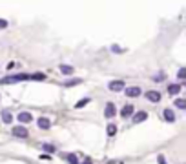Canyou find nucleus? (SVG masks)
Returning <instances> with one entry per match:
<instances>
[{"instance_id": "nucleus-21", "label": "nucleus", "mask_w": 186, "mask_h": 164, "mask_svg": "<svg viewBox=\"0 0 186 164\" xmlns=\"http://www.w3.org/2000/svg\"><path fill=\"white\" fill-rule=\"evenodd\" d=\"M164 79H166V75H164L162 71H159V73H157L155 77H153V80H155V82H162Z\"/></svg>"}, {"instance_id": "nucleus-14", "label": "nucleus", "mask_w": 186, "mask_h": 164, "mask_svg": "<svg viewBox=\"0 0 186 164\" xmlns=\"http://www.w3.org/2000/svg\"><path fill=\"white\" fill-rule=\"evenodd\" d=\"M181 87H182L181 84H170V86H168V93H170V95H177V93L181 91Z\"/></svg>"}, {"instance_id": "nucleus-26", "label": "nucleus", "mask_w": 186, "mask_h": 164, "mask_svg": "<svg viewBox=\"0 0 186 164\" xmlns=\"http://www.w3.org/2000/svg\"><path fill=\"white\" fill-rule=\"evenodd\" d=\"M82 164H91V160H90V159H86V160H84Z\"/></svg>"}, {"instance_id": "nucleus-12", "label": "nucleus", "mask_w": 186, "mask_h": 164, "mask_svg": "<svg viewBox=\"0 0 186 164\" xmlns=\"http://www.w3.org/2000/svg\"><path fill=\"white\" fill-rule=\"evenodd\" d=\"M59 68H60V73L62 75H73V66H68V64H60L59 66Z\"/></svg>"}, {"instance_id": "nucleus-6", "label": "nucleus", "mask_w": 186, "mask_h": 164, "mask_svg": "<svg viewBox=\"0 0 186 164\" xmlns=\"http://www.w3.org/2000/svg\"><path fill=\"white\" fill-rule=\"evenodd\" d=\"M37 126H38V129H49L51 128V120L48 117H38L37 118Z\"/></svg>"}, {"instance_id": "nucleus-24", "label": "nucleus", "mask_w": 186, "mask_h": 164, "mask_svg": "<svg viewBox=\"0 0 186 164\" xmlns=\"http://www.w3.org/2000/svg\"><path fill=\"white\" fill-rule=\"evenodd\" d=\"M157 160H159V164H166V160H164V157H162V155H159V157H157Z\"/></svg>"}, {"instance_id": "nucleus-15", "label": "nucleus", "mask_w": 186, "mask_h": 164, "mask_svg": "<svg viewBox=\"0 0 186 164\" xmlns=\"http://www.w3.org/2000/svg\"><path fill=\"white\" fill-rule=\"evenodd\" d=\"M106 133H108V137H113V135L117 133V126H115L113 122H109L108 128H106Z\"/></svg>"}, {"instance_id": "nucleus-23", "label": "nucleus", "mask_w": 186, "mask_h": 164, "mask_svg": "<svg viewBox=\"0 0 186 164\" xmlns=\"http://www.w3.org/2000/svg\"><path fill=\"white\" fill-rule=\"evenodd\" d=\"M6 27H7V20L0 18V29H6Z\"/></svg>"}, {"instance_id": "nucleus-4", "label": "nucleus", "mask_w": 186, "mask_h": 164, "mask_svg": "<svg viewBox=\"0 0 186 164\" xmlns=\"http://www.w3.org/2000/svg\"><path fill=\"white\" fill-rule=\"evenodd\" d=\"M133 113H135V106L133 104H126L122 109H120V117H122V118H130Z\"/></svg>"}, {"instance_id": "nucleus-22", "label": "nucleus", "mask_w": 186, "mask_h": 164, "mask_svg": "<svg viewBox=\"0 0 186 164\" xmlns=\"http://www.w3.org/2000/svg\"><path fill=\"white\" fill-rule=\"evenodd\" d=\"M184 75H186V69H184V68H181V69H179V73H177V77L182 80V79H184Z\"/></svg>"}, {"instance_id": "nucleus-9", "label": "nucleus", "mask_w": 186, "mask_h": 164, "mask_svg": "<svg viewBox=\"0 0 186 164\" xmlns=\"http://www.w3.org/2000/svg\"><path fill=\"white\" fill-rule=\"evenodd\" d=\"M18 120H20V124H29L33 120V117L29 111H22V113H18Z\"/></svg>"}, {"instance_id": "nucleus-25", "label": "nucleus", "mask_w": 186, "mask_h": 164, "mask_svg": "<svg viewBox=\"0 0 186 164\" xmlns=\"http://www.w3.org/2000/svg\"><path fill=\"white\" fill-rule=\"evenodd\" d=\"M111 51H115V53H120V51H122V49H120L119 46H111Z\"/></svg>"}, {"instance_id": "nucleus-13", "label": "nucleus", "mask_w": 186, "mask_h": 164, "mask_svg": "<svg viewBox=\"0 0 186 164\" xmlns=\"http://www.w3.org/2000/svg\"><path fill=\"white\" fill-rule=\"evenodd\" d=\"M40 150H44L46 153H55V151H57V148H55L53 144H48V142H42V144H40Z\"/></svg>"}, {"instance_id": "nucleus-5", "label": "nucleus", "mask_w": 186, "mask_h": 164, "mask_svg": "<svg viewBox=\"0 0 186 164\" xmlns=\"http://www.w3.org/2000/svg\"><path fill=\"white\" fill-rule=\"evenodd\" d=\"M124 93H126V97H140L142 90L139 86H130V87H124Z\"/></svg>"}, {"instance_id": "nucleus-16", "label": "nucleus", "mask_w": 186, "mask_h": 164, "mask_svg": "<svg viewBox=\"0 0 186 164\" xmlns=\"http://www.w3.org/2000/svg\"><path fill=\"white\" fill-rule=\"evenodd\" d=\"M90 102H91V98H90V97H86V98H82V100L77 102V104H75V108H77V109H80V108H84L86 104H90Z\"/></svg>"}, {"instance_id": "nucleus-18", "label": "nucleus", "mask_w": 186, "mask_h": 164, "mask_svg": "<svg viewBox=\"0 0 186 164\" xmlns=\"http://www.w3.org/2000/svg\"><path fill=\"white\" fill-rule=\"evenodd\" d=\"M66 159H68V162H69V164H80L75 153H68V155H66Z\"/></svg>"}, {"instance_id": "nucleus-2", "label": "nucleus", "mask_w": 186, "mask_h": 164, "mask_svg": "<svg viewBox=\"0 0 186 164\" xmlns=\"http://www.w3.org/2000/svg\"><path fill=\"white\" fill-rule=\"evenodd\" d=\"M115 115H117V108H115V104H113V102H108L106 108H104V117H106V118H113Z\"/></svg>"}, {"instance_id": "nucleus-11", "label": "nucleus", "mask_w": 186, "mask_h": 164, "mask_svg": "<svg viewBox=\"0 0 186 164\" xmlns=\"http://www.w3.org/2000/svg\"><path fill=\"white\" fill-rule=\"evenodd\" d=\"M146 98H148L150 102H159L161 100V93L159 91H153V90L151 91H146Z\"/></svg>"}, {"instance_id": "nucleus-20", "label": "nucleus", "mask_w": 186, "mask_h": 164, "mask_svg": "<svg viewBox=\"0 0 186 164\" xmlns=\"http://www.w3.org/2000/svg\"><path fill=\"white\" fill-rule=\"evenodd\" d=\"M175 106H177L179 109H184L186 108V100L184 98H177V100H175Z\"/></svg>"}, {"instance_id": "nucleus-10", "label": "nucleus", "mask_w": 186, "mask_h": 164, "mask_svg": "<svg viewBox=\"0 0 186 164\" xmlns=\"http://www.w3.org/2000/svg\"><path fill=\"white\" fill-rule=\"evenodd\" d=\"M0 122L11 124V122H13V113H11L9 109H4V111H2V117H0Z\"/></svg>"}, {"instance_id": "nucleus-17", "label": "nucleus", "mask_w": 186, "mask_h": 164, "mask_svg": "<svg viewBox=\"0 0 186 164\" xmlns=\"http://www.w3.org/2000/svg\"><path fill=\"white\" fill-rule=\"evenodd\" d=\"M29 80H46V75L44 73H33V75H29Z\"/></svg>"}, {"instance_id": "nucleus-8", "label": "nucleus", "mask_w": 186, "mask_h": 164, "mask_svg": "<svg viewBox=\"0 0 186 164\" xmlns=\"http://www.w3.org/2000/svg\"><path fill=\"white\" fill-rule=\"evenodd\" d=\"M162 117H164L166 122H175V118H177V117H175V111H173V109H170V108H166L162 111Z\"/></svg>"}, {"instance_id": "nucleus-1", "label": "nucleus", "mask_w": 186, "mask_h": 164, "mask_svg": "<svg viewBox=\"0 0 186 164\" xmlns=\"http://www.w3.org/2000/svg\"><path fill=\"white\" fill-rule=\"evenodd\" d=\"M11 135H15L17 139H28L29 131L26 129V126H15L13 129H11Z\"/></svg>"}, {"instance_id": "nucleus-19", "label": "nucleus", "mask_w": 186, "mask_h": 164, "mask_svg": "<svg viewBox=\"0 0 186 164\" xmlns=\"http://www.w3.org/2000/svg\"><path fill=\"white\" fill-rule=\"evenodd\" d=\"M80 82H82L80 79H71V80H66L64 86H66V87H69V86H77V84H80Z\"/></svg>"}, {"instance_id": "nucleus-7", "label": "nucleus", "mask_w": 186, "mask_h": 164, "mask_svg": "<svg viewBox=\"0 0 186 164\" xmlns=\"http://www.w3.org/2000/svg\"><path fill=\"white\" fill-rule=\"evenodd\" d=\"M146 118H148V113H146V111H137V113H133V115H131V120H133L135 124H139V122H144Z\"/></svg>"}, {"instance_id": "nucleus-3", "label": "nucleus", "mask_w": 186, "mask_h": 164, "mask_svg": "<svg viewBox=\"0 0 186 164\" xmlns=\"http://www.w3.org/2000/svg\"><path fill=\"white\" fill-rule=\"evenodd\" d=\"M108 87H109V91H113V93L124 91V82L122 80H111V82L108 84Z\"/></svg>"}]
</instances>
